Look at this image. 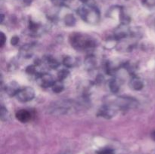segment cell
I'll list each match as a JSON object with an SVG mask.
<instances>
[{
    "mask_svg": "<svg viewBox=\"0 0 155 154\" xmlns=\"http://www.w3.org/2000/svg\"><path fill=\"white\" fill-rule=\"evenodd\" d=\"M109 88H110V91L113 93H117L120 89V84L116 79L110 80V83H109Z\"/></svg>",
    "mask_w": 155,
    "mask_h": 154,
    "instance_id": "obj_10",
    "label": "cell"
},
{
    "mask_svg": "<svg viewBox=\"0 0 155 154\" xmlns=\"http://www.w3.org/2000/svg\"><path fill=\"white\" fill-rule=\"evenodd\" d=\"M80 1L82 2L83 3H86V4H87L88 2H89V0H80Z\"/></svg>",
    "mask_w": 155,
    "mask_h": 154,
    "instance_id": "obj_23",
    "label": "cell"
},
{
    "mask_svg": "<svg viewBox=\"0 0 155 154\" xmlns=\"http://www.w3.org/2000/svg\"><path fill=\"white\" fill-rule=\"evenodd\" d=\"M51 88H52V91L54 92H55V93H60V92H61L64 90V85L60 80L59 82H55Z\"/></svg>",
    "mask_w": 155,
    "mask_h": 154,
    "instance_id": "obj_12",
    "label": "cell"
},
{
    "mask_svg": "<svg viewBox=\"0 0 155 154\" xmlns=\"http://www.w3.org/2000/svg\"><path fill=\"white\" fill-rule=\"evenodd\" d=\"M35 97V91L31 87H25L20 89L16 98L21 102H28L32 101Z\"/></svg>",
    "mask_w": 155,
    "mask_h": 154,
    "instance_id": "obj_3",
    "label": "cell"
},
{
    "mask_svg": "<svg viewBox=\"0 0 155 154\" xmlns=\"http://www.w3.org/2000/svg\"><path fill=\"white\" fill-rule=\"evenodd\" d=\"M1 36V39H0V46L3 47L6 42V37L3 33H1V36Z\"/></svg>",
    "mask_w": 155,
    "mask_h": 154,
    "instance_id": "obj_19",
    "label": "cell"
},
{
    "mask_svg": "<svg viewBox=\"0 0 155 154\" xmlns=\"http://www.w3.org/2000/svg\"><path fill=\"white\" fill-rule=\"evenodd\" d=\"M77 63V60L75 58L72 57H66L63 60V63L68 67H72Z\"/></svg>",
    "mask_w": 155,
    "mask_h": 154,
    "instance_id": "obj_11",
    "label": "cell"
},
{
    "mask_svg": "<svg viewBox=\"0 0 155 154\" xmlns=\"http://www.w3.org/2000/svg\"><path fill=\"white\" fill-rule=\"evenodd\" d=\"M19 42V38L17 37V36H14L12 38V40H11V43L13 45H16Z\"/></svg>",
    "mask_w": 155,
    "mask_h": 154,
    "instance_id": "obj_20",
    "label": "cell"
},
{
    "mask_svg": "<svg viewBox=\"0 0 155 154\" xmlns=\"http://www.w3.org/2000/svg\"><path fill=\"white\" fill-rule=\"evenodd\" d=\"M0 114H1V119L2 121L7 120L8 119V112L4 107H2L1 113Z\"/></svg>",
    "mask_w": 155,
    "mask_h": 154,
    "instance_id": "obj_15",
    "label": "cell"
},
{
    "mask_svg": "<svg viewBox=\"0 0 155 154\" xmlns=\"http://www.w3.org/2000/svg\"><path fill=\"white\" fill-rule=\"evenodd\" d=\"M98 154H113V150L110 149H104L98 151Z\"/></svg>",
    "mask_w": 155,
    "mask_h": 154,
    "instance_id": "obj_18",
    "label": "cell"
},
{
    "mask_svg": "<svg viewBox=\"0 0 155 154\" xmlns=\"http://www.w3.org/2000/svg\"><path fill=\"white\" fill-rule=\"evenodd\" d=\"M144 2L148 7H155V0H144Z\"/></svg>",
    "mask_w": 155,
    "mask_h": 154,
    "instance_id": "obj_17",
    "label": "cell"
},
{
    "mask_svg": "<svg viewBox=\"0 0 155 154\" xmlns=\"http://www.w3.org/2000/svg\"><path fill=\"white\" fill-rule=\"evenodd\" d=\"M47 61H48V66H51V67L52 68H56L58 66V63L57 60L54 58H51V59L48 58Z\"/></svg>",
    "mask_w": 155,
    "mask_h": 154,
    "instance_id": "obj_16",
    "label": "cell"
},
{
    "mask_svg": "<svg viewBox=\"0 0 155 154\" xmlns=\"http://www.w3.org/2000/svg\"><path fill=\"white\" fill-rule=\"evenodd\" d=\"M16 119L21 122H27L30 121L31 118V114L27 110H20L15 114Z\"/></svg>",
    "mask_w": 155,
    "mask_h": 154,
    "instance_id": "obj_8",
    "label": "cell"
},
{
    "mask_svg": "<svg viewBox=\"0 0 155 154\" xmlns=\"http://www.w3.org/2000/svg\"><path fill=\"white\" fill-rule=\"evenodd\" d=\"M116 104L122 109H129L134 108L138 106L137 101L129 97H120L118 98L116 101Z\"/></svg>",
    "mask_w": 155,
    "mask_h": 154,
    "instance_id": "obj_5",
    "label": "cell"
},
{
    "mask_svg": "<svg viewBox=\"0 0 155 154\" xmlns=\"http://www.w3.org/2000/svg\"><path fill=\"white\" fill-rule=\"evenodd\" d=\"M116 113L117 109L114 108V107H112L110 105H106L101 107V109L98 110V115L101 117L105 118V119H111L116 115Z\"/></svg>",
    "mask_w": 155,
    "mask_h": 154,
    "instance_id": "obj_6",
    "label": "cell"
},
{
    "mask_svg": "<svg viewBox=\"0 0 155 154\" xmlns=\"http://www.w3.org/2000/svg\"><path fill=\"white\" fill-rule=\"evenodd\" d=\"M151 138H152L154 140H155V131H153L152 134H151Z\"/></svg>",
    "mask_w": 155,
    "mask_h": 154,
    "instance_id": "obj_22",
    "label": "cell"
},
{
    "mask_svg": "<svg viewBox=\"0 0 155 154\" xmlns=\"http://www.w3.org/2000/svg\"><path fill=\"white\" fill-rule=\"evenodd\" d=\"M78 14L83 21L90 24H98L100 20V13L98 8L89 4L80 7Z\"/></svg>",
    "mask_w": 155,
    "mask_h": 154,
    "instance_id": "obj_2",
    "label": "cell"
},
{
    "mask_svg": "<svg viewBox=\"0 0 155 154\" xmlns=\"http://www.w3.org/2000/svg\"><path fill=\"white\" fill-rule=\"evenodd\" d=\"M60 1H61V2H64L68 1V0H60Z\"/></svg>",
    "mask_w": 155,
    "mask_h": 154,
    "instance_id": "obj_24",
    "label": "cell"
},
{
    "mask_svg": "<svg viewBox=\"0 0 155 154\" xmlns=\"http://www.w3.org/2000/svg\"><path fill=\"white\" fill-rule=\"evenodd\" d=\"M35 71V67L33 66H30L27 68V72L29 73H33Z\"/></svg>",
    "mask_w": 155,
    "mask_h": 154,
    "instance_id": "obj_21",
    "label": "cell"
},
{
    "mask_svg": "<svg viewBox=\"0 0 155 154\" xmlns=\"http://www.w3.org/2000/svg\"><path fill=\"white\" fill-rule=\"evenodd\" d=\"M20 86L16 82H10L5 86V91L9 96H16L17 94L20 91Z\"/></svg>",
    "mask_w": 155,
    "mask_h": 154,
    "instance_id": "obj_7",
    "label": "cell"
},
{
    "mask_svg": "<svg viewBox=\"0 0 155 154\" xmlns=\"http://www.w3.org/2000/svg\"><path fill=\"white\" fill-rule=\"evenodd\" d=\"M64 22L67 26H70V27H71V26H74V24H75L76 19L73 14H68L66 15V17H65Z\"/></svg>",
    "mask_w": 155,
    "mask_h": 154,
    "instance_id": "obj_13",
    "label": "cell"
},
{
    "mask_svg": "<svg viewBox=\"0 0 155 154\" xmlns=\"http://www.w3.org/2000/svg\"><path fill=\"white\" fill-rule=\"evenodd\" d=\"M130 86L132 89L136 91L142 90L144 87L142 80L139 77H133L130 82Z\"/></svg>",
    "mask_w": 155,
    "mask_h": 154,
    "instance_id": "obj_9",
    "label": "cell"
},
{
    "mask_svg": "<svg viewBox=\"0 0 155 154\" xmlns=\"http://www.w3.org/2000/svg\"><path fill=\"white\" fill-rule=\"evenodd\" d=\"M36 80L38 82V84L42 88H49L52 87L54 83L55 82V80L54 79L53 76L48 73H40L37 75Z\"/></svg>",
    "mask_w": 155,
    "mask_h": 154,
    "instance_id": "obj_4",
    "label": "cell"
},
{
    "mask_svg": "<svg viewBox=\"0 0 155 154\" xmlns=\"http://www.w3.org/2000/svg\"><path fill=\"white\" fill-rule=\"evenodd\" d=\"M70 42L75 49L83 51L94 48L96 45L95 40L87 35L74 33L71 36Z\"/></svg>",
    "mask_w": 155,
    "mask_h": 154,
    "instance_id": "obj_1",
    "label": "cell"
},
{
    "mask_svg": "<svg viewBox=\"0 0 155 154\" xmlns=\"http://www.w3.org/2000/svg\"><path fill=\"white\" fill-rule=\"evenodd\" d=\"M68 75H69V71L67 70V69H61L58 73V76L59 80L64 79Z\"/></svg>",
    "mask_w": 155,
    "mask_h": 154,
    "instance_id": "obj_14",
    "label": "cell"
}]
</instances>
